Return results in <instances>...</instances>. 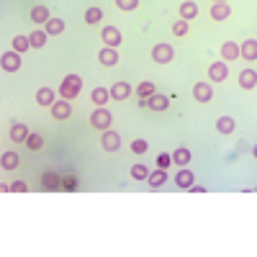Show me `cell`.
<instances>
[{"label": "cell", "mask_w": 257, "mask_h": 257, "mask_svg": "<svg viewBox=\"0 0 257 257\" xmlns=\"http://www.w3.org/2000/svg\"><path fill=\"white\" fill-rule=\"evenodd\" d=\"M239 85H242L244 90H252L254 85H257V72L254 70H242L239 72Z\"/></svg>", "instance_id": "cell-18"}, {"label": "cell", "mask_w": 257, "mask_h": 257, "mask_svg": "<svg viewBox=\"0 0 257 257\" xmlns=\"http://www.w3.org/2000/svg\"><path fill=\"white\" fill-rule=\"evenodd\" d=\"M31 49V39L29 36H16L13 39V52H26Z\"/></svg>", "instance_id": "cell-30"}, {"label": "cell", "mask_w": 257, "mask_h": 257, "mask_svg": "<svg viewBox=\"0 0 257 257\" xmlns=\"http://www.w3.org/2000/svg\"><path fill=\"white\" fill-rule=\"evenodd\" d=\"M234 126H237V123H234L231 116H221V118L216 121V132H219V134H231Z\"/></svg>", "instance_id": "cell-24"}, {"label": "cell", "mask_w": 257, "mask_h": 257, "mask_svg": "<svg viewBox=\"0 0 257 257\" xmlns=\"http://www.w3.org/2000/svg\"><path fill=\"white\" fill-rule=\"evenodd\" d=\"M170 162H173V155H160V160H157V167L167 170V167H170Z\"/></svg>", "instance_id": "cell-37"}, {"label": "cell", "mask_w": 257, "mask_h": 257, "mask_svg": "<svg viewBox=\"0 0 257 257\" xmlns=\"http://www.w3.org/2000/svg\"><path fill=\"white\" fill-rule=\"evenodd\" d=\"M11 139H13V142H26V139H29L26 123H13V126H11Z\"/></svg>", "instance_id": "cell-22"}, {"label": "cell", "mask_w": 257, "mask_h": 257, "mask_svg": "<svg viewBox=\"0 0 257 257\" xmlns=\"http://www.w3.org/2000/svg\"><path fill=\"white\" fill-rule=\"evenodd\" d=\"M132 152H134V155H144V152H147V142H144V139H134V142H132Z\"/></svg>", "instance_id": "cell-36"}, {"label": "cell", "mask_w": 257, "mask_h": 257, "mask_svg": "<svg viewBox=\"0 0 257 257\" xmlns=\"http://www.w3.org/2000/svg\"><path fill=\"white\" fill-rule=\"evenodd\" d=\"M18 162H21L18 152H6L3 157H0V165H3V170H16Z\"/></svg>", "instance_id": "cell-25"}, {"label": "cell", "mask_w": 257, "mask_h": 257, "mask_svg": "<svg viewBox=\"0 0 257 257\" xmlns=\"http://www.w3.org/2000/svg\"><path fill=\"white\" fill-rule=\"evenodd\" d=\"M100 39H103L105 47H113V49L123 41V39H121V31H118L116 26H103V29H100Z\"/></svg>", "instance_id": "cell-4"}, {"label": "cell", "mask_w": 257, "mask_h": 257, "mask_svg": "<svg viewBox=\"0 0 257 257\" xmlns=\"http://www.w3.org/2000/svg\"><path fill=\"white\" fill-rule=\"evenodd\" d=\"M80 90H82V80L77 75H67L62 80V85H59V95L64 100H75L80 95Z\"/></svg>", "instance_id": "cell-1"}, {"label": "cell", "mask_w": 257, "mask_h": 257, "mask_svg": "<svg viewBox=\"0 0 257 257\" xmlns=\"http://www.w3.org/2000/svg\"><path fill=\"white\" fill-rule=\"evenodd\" d=\"M90 100L95 103V105H105L111 100V90H105V88H95L93 93H90Z\"/></svg>", "instance_id": "cell-23"}, {"label": "cell", "mask_w": 257, "mask_h": 257, "mask_svg": "<svg viewBox=\"0 0 257 257\" xmlns=\"http://www.w3.org/2000/svg\"><path fill=\"white\" fill-rule=\"evenodd\" d=\"M239 52H242V57H244L247 62H254V59H257V39L242 41V44H239Z\"/></svg>", "instance_id": "cell-13"}, {"label": "cell", "mask_w": 257, "mask_h": 257, "mask_svg": "<svg viewBox=\"0 0 257 257\" xmlns=\"http://www.w3.org/2000/svg\"><path fill=\"white\" fill-rule=\"evenodd\" d=\"M193 183H196V175H193L188 167H183L180 173L175 175V185H180V188H185V190H188V188H190Z\"/></svg>", "instance_id": "cell-17"}, {"label": "cell", "mask_w": 257, "mask_h": 257, "mask_svg": "<svg viewBox=\"0 0 257 257\" xmlns=\"http://www.w3.org/2000/svg\"><path fill=\"white\" fill-rule=\"evenodd\" d=\"M108 90H111L113 100H126L128 95H132V85H128V82H113Z\"/></svg>", "instance_id": "cell-12"}, {"label": "cell", "mask_w": 257, "mask_h": 257, "mask_svg": "<svg viewBox=\"0 0 257 257\" xmlns=\"http://www.w3.org/2000/svg\"><path fill=\"white\" fill-rule=\"evenodd\" d=\"M188 190H190V193H203L206 188H203V185H196V183H193V185H190Z\"/></svg>", "instance_id": "cell-39"}, {"label": "cell", "mask_w": 257, "mask_h": 257, "mask_svg": "<svg viewBox=\"0 0 257 257\" xmlns=\"http://www.w3.org/2000/svg\"><path fill=\"white\" fill-rule=\"evenodd\" d=\"M132 178H134V180H147V178H149L147 165H134V167H132Z\"/></svg>", "instance_id": "cell-31"}, {"label": "cell", "mask_w": 257, "mask_h": 257, "mask_svg": "<svg viewBox=\"0 0 257 257\" xmlns=\"http://www.w3.org/2000/svg\"><path fill=\"white\" fill-rule=\"evenodd\" d=\"M147 183H149V185H152V188H162V185L167 183V173H165V170H162V167H157V170H155V173H149V178H147Z\"/></svg>", "instance_id": "cell-21"}, {"label": "cell", "mask_w": 257, "mask_h": 257, "mask_svg": "<svg viewBox=\"0 0 257 257\" xmlns=\"http://www.w3.org/2000/svg\"><path fill=\"white\" fill-rule=\"evenodd\" d=\"M254 190H257V188H254Z\"/></svg>", "instance_id": "cell-43"}, {"label": "cell", "mask_w": 257, "mask_h": 257, "mask_svg": "<svg viewBox=\"0 0 257 257\" xmlns=\"http://www.w3.org/2000/svg\"><path fill=\"white\" fill-rule=\"evenodd\" d=\"M36 103L52 108V105L57 103V100H54V90H52V88H39V90H36Z\"/></svg>", "instance_id": "cell-14"}, {"label": "cell", "mask_w": 257, "mask_h": 257, "mask_svg": "<svg viewBox=\"0 0 257 257\" xmlns=\"http://www.w3.org/2000/svg\"><path fill=\"white\" fill-rule=\"evenodd\" d=\"M11 190H13V188H11L8 183H0V193H11Z\"/></svg>", "instance_id": "cell-40"}, {"label": "cell", "mask_w": 257, "mask_h": 257, "mask_svg": "<svg viewBox=\"0 0 257 257\" xmlns=\"http://www.w3.org/2000/svg\"><path fill=\"white\" fill-rule=\"evenodd\" d=\"M252 155H254V160H257V144L252 147Z\"/></svg>", "instance_id": "cell-41"}, {"label": "cell", "mask_w": 257, "mask_h": 257, "mask_svg": "<svg viewBox=\"0 0 257 257\" xmlns=\"http://www.w3.org/2000/svg\"><path fill=\"white\" fill-rule=\"evenodd\" d=\"M100 18H103V11H100V8H88V11H85V24L95 26Z\"/></svg>", "instance_id": "cell-29"}, {"label": "cell", "mask_w": 257, "mask_h": 257, "mask_svg": "<svg viewBox=\"0 0 257 257\" xmlns=\"http://www.w3.org/2000/svg\"><path fill=\"white\" fill-rule=\"evenodd\" d=\"M193 98H196V103H208L213 98L211 82H196V85H193Z\"/></svg>", "instance_id": "cell-5"}, {"label": "cell", "mask_w": 257, "mask_h": 257, "mask_svg": "<svg viewBox=\"0 0 257 257\" xmlns=\"http://www.w3.org/2000/svg\"><path fill=\"white\" fill-rule=\"evenodd\" d=\"M198 16V6L193 3V0H185V3H180V18H185V21H193Z\"/></svg>", "instance_id": "cell-20"}, {"label": "cell", "mask_w": 257, "mask_h": 257, "mask_svg": "<svg viewBox=\"0 0 257 257\" xmlns=\"http://www.w3.org/2000/svg\"><path fill=\"white\" fill-rule=\"evenodd\" d=\"M98 59H100V64H105V67H116L118 64V52L113 47H103L98 52Z\"/></svg>", "instance_id": "cell-10"}, {"label": "cell", "mask_w": 257, "mask_h": 257, "mask_svg": "<svg viewBox=\"0 0 257 257\" xmlns=\"http://www.w3.org/2000/svg\"><path fill=\"white\" fill-rule=\"evenodd\" d=\"M52 16H49V8L47 6H34L31 8V21L34 24H47Z\"/></svg>", "instance_id": "cell-19"}, {"label": "cell", "mask_w": 257, "mask_h": 257, "mask_svg": "<svg viewBox=\"0 0 257 257\" xmlns=\"http://www.w3.org/2000/svg\"><path fill=\"white\" fill-rule=\"evenodd\" d=\"M11 188H13V193H26V190H29L24 180H16V183H11Z\"/></svg>", "instance_id": "cell-38"}, {"label": "cell", "mask_w": 257, "mask_h": 257, "mask_svg": "<svg viewBox=\"0 0 257 257\" xmlns=\"http://www.w3.org/2000/svg\"><path fill=\"white\" fill-rule=\"evenodd\" d=\"M216 3H226V0H216Z\"/></svg>", "instance_id": "cell-42"}, {"label": "cell", "mask_w": 257, "mask_h": 257, "mask_svg": "<svg viewBox=\"0 0 257 257\" xmlns=\"http://www.w3.org/2000/svg\"><path fill=\"white\" fill-rule=\"evenodd\" d=\"M100 144H103L105 152H116V149L121 147V137L116 132H111V128H105L103 137H100Z\"/></svg>", "instance_id": "cell-7"}, {"label": "cell", "mask_w": 257, "mask_h": 257, "mask_svg": "<svg viewBox=\"0 0 257 257\" xmlns=\"http://www.w3.org/2000/svg\"><path fill=\"white\" fill-rule=\"evenodd\" d=\"M41 144H44V139H41L39 134H29V139H26V147L29 149H34V152H36V149H41Z\"/></svg>", "instance_id": "cell-35"}, {"label": "cell", "mask_w": 257, "mask_h": 257, "mask_svg": "<svg viewBox=\"0 0 257 257\" xmlns=\"http://www.w3.org/2000/svg\"><path fill=\"white\" fill-rule=\"evenodd\" d=\"M44 31H47L49 36H57V34H62V31H64V21H59V18H49L47 24H44Z\"/></svg>", "instance_id": "cell-26"}, {"label": "cell", "mask_w": 257, "mask_h": 257, "mask_svg": "<svg viewBox=\"0 0 257 257\" xmlns=\"http://www.w3.org/2000/svg\"><path fill=\"white\" fill-rule=\"evenodd\" d=\"M0 64H3L6 72H18L21 70V52H6L0 57Z\"/></svg>", "instance_id": "cell-6"}, {"label": "cell", "mask_w": 257, "mask_h": 257, "mask_svg": "<svg viewBox=\"0 0 257 257\" xmlns=\"http://www.w3.org/2000/svg\"><path fill=\"white\" fill-rule=\"evenodd\" d=\"M173 57H175V49L170 47V44H155V49H152V59H155L157 64L173 62Z\"/></svg>", "instance_id": "cell-3"}, {"label": "cell", "mask_w": 257, "mask_h": 257, "mask_svg": "<svg viewBox=\"0 0 257 257\" xmlns=\"http://www.w3.org/2000/svg\"><path fill=\"white\" fill-rule=\"evenodd\" d=\"M116 6H118V11H137L139 8V0H116Z\"/></svg>", "instance_id": "cell-33"}, {"label": "cell", "mask_w": 257, "mask_h": 257, "mask_svg": "<svg viewBox=\"0 0 257 257\" xmlns=\"http://www.w3.org/2000/svg\"><path fill=\"white\" fill-rule=\"evenodd\" d=\"M111 113L103 108V105H98V108L93 111V116H90V123H93V128H98V132H105V128H111Z\"/></svg>", "instance_id": "cell-2"}, {"label": "cell", "mask_w": 257, "mask_h": 257, "mask_svg": "<svg viewBox=\"0 0 257 257\" xmlns=\"http://www.w3.org/2000/svg\"><path fill=\"white\" fill-rule=\"evenodd\" d=\"M137 95H139V98H149V95H155V82H142L139 88H137Z\"/></svg>", "instance_id": "cell-32"}, {"label": "cell", "mask_w": 257, "mask_h": 257, "mask_svg": "<svg viewBox=\"0 0 257 257\" xmlns=\"http://www.w3.org/2000/svg\"><path fill=\"white\" fill-rule=\"evenodd\" d=\"M173 34L175 36H185L188 34V21L185 18H180V21H175V24H173Z\"/></svg>", "instance_id": "cell-34"}, {"label": "cell", "mask_w": 257, "mask_h": 257, "mask_svg": "<svg viewBox=\"0 0 257 257\" xmlns=\"http://www.w3.org/2000/svg\"><path fill=\"white\" fill-rule=\"evenodd\" d=\"M29 39H31V47H34V49H41V47L47 44L49 34H47V31H34V34H31Z\"/></svg>", "instance_id": "cell-27"}, {"label": "cell", "mask_w": 257, "mask_h": 257, "mask_svg": "<svg viewBox=\"0 0 257 257\" xmlns=\"http://www.w3.org/2000/svg\"><path fill=\"white\" fill-rule=\"evenodd\" d=\"M173 162L175 165H188L190 162V149H185V147L175 149V152H173Z\"/></svg>", "instance_id": "cell-28"}, {"label": "cell", "mask_w": 257, "mask_h": 257, "mask_svg": "<svg viewBox=\"0 0 257 257\" xmlns=\"http://www.w3.org/2000/svg\"><path fill=\"white\" fill-rule=\"evenodd\" d=\"M52 116L57 118V121H64V118H70L72 116V103L70 100H57L54 105H52Z\"/></svg>", "instance_id": "cell-8"}, {"label": "cell", "mask_w": 257, "mask_h": 257, "mask_svg": "<svg viewBox=\"0 0 257 257\" xmlns=\"http://www.w3.org/2000/svg\"><path fill=\"white\" fill-rule=\"evenodd\" d=\"M208 13H211V18H213V21H226V18L231 16V8H229L226 3H213Z\"/></svg>", "instance_id": "cell-15"}, {"label": "cell", "mask_w": 257, "mask_h": 257, "mask_svg": "<svg viewBox=\"0 0 257 257\" xmlns=\"http://www.w3.org/2000/svg\"><path fill=\"white\" fill-rule=\"evenodd\" d=\"M221 57H224V62H234L237 57H242L237 41H224V44H221Z\"/></svg>", "instance_id": "cell-11"}, {"label": "cell", "mask_w": 257, "mask_h": 257, "mask_svg": "<svg viewBox=\"0 0 257 257\" xmlns=\"http://www.w3.org/2000/svg\"><path fill=\"white\" fill-rule=\"evenodd\" d=\"M226 75H229L226 62H213L211 67H208V80H211V82H224Z\"/></svg>", "instance_id": "cell-9"}, {"label": "cell", "mask_w": 257, "mask_h": 257, "mask_svg": "<svg viewBox=\"0 0 257 257\" xmlns=\"http://www.w3.org/2000/svg\"><path fill=\"white\" fill-rule=\"evenodd\" d=\"M167 105H170V100H167L165 95H160V93H155V95L147 98V108H152V111H165Z\"/></svg>", "instance_id": "cell-16"}]
</instances>
